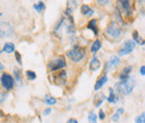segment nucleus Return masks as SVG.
<instances>
[{
	"label": "nucleus",
	"instance_id": "1",
	"mask_svg": "<svg viewBox=\"0 0 145 123\" xmlns=\"http://www.w3.org/2000/svg\"><path fill=\"white\" fill-rule=\"evenodd\" d=\"M122 36V27L118 25L117 20H113L105 29V37L109 41H115Z\"/></svg>",
	"mask_w": 145,
	"mask_h": 123
},
{
	"label": "nucleus",
	"instance_id": "2",
	"mask_svg": "<svg viewBox=\"0 0 145 123\" xmlns=\"http://www.w3.org/2000/svg\"><path fill=\"white\" fill-rule=\"evenodd\" d=\"M86 55V51L83 46H79V45H74L72 48L67 52V56L72 59L74 63H79L80 61L84 59Z\"/></svg>",
	"mask_w": 145,
	"mask_h": 123
},
{
	"label": "nucleus",
	"instance_id": "3",
	"mask_svg": "<svg viewBox=\"0 0 145 123\" xmlns=\"http://www.w3.org/2000/svg\"><path fill=\"white\" fill-rule=\"evenodd\" d=\"M134 86H135V82L133 78L128 77L125 81H120V83L116 84V91L121 94H124V95H128L132 93V91L134 89Z\"/></svg>",
	"mask_w": 145,
	"mask_h": 123
},
{
	"label": "nucleus",
	"instance_id": "4",
	"mask_svg": "<svg viewBox=\"0 0 145 123\" xmlns=\"http://www.w3.org/2000/svg\"><path fill=\"white\" fill-rule=\"evenodd\" d=\"M121 15H124V17H132L133 15V7L131 3V0H118V6L116 8Z\"/></svg>",
	"mask_w": 145,
	"mask_h": 123
},
{
	"label": "nucleus",
	"instance_id": "5",
	"mask_svg": "<svg viewBox=\"0 0 145 123\" xmlns=\"http://www.w3.org/2000/svg\"><path fill=\"white\" fill-rule=\"evenodd\" d=\"M66 61L63 56H58V57H55L52 61H49L48 65H47V68L49 72H56V70H63L66 67Z\"/></svg>",
	"mask_w": 145,
	"mask_h": 123
},
{
	"label": "nucleus",
	"instance_id": "6",
	"mask_svg": "<svg viewBox=\"0 0 145 123\" xmlns=\"http://www.w3.org/2000/svg\"><path fill=\"white\" fill-rule=\"evenodd\" d=\"M0 82H1L2 87L6 91H11L15 87V78L9 73H2L0 77Z\"/></svg>",
	"mask_w": 145,
	"mask_h": 123
},
{
	"label": "nucleus",
	"instance_id": "7",
	"mask_svg": "<svg viewBox=\"0 0 145 123\" xmlns=\"http://www.w3.org/2000/svg\"><path fill=\"white\" fill-rule=\"evenodd\" d=\"M53 78H54V84L56 85H64L67 81V73L66 70H59L54 72V75H53Z\"/></svg>",
	"mask_w": 145,
	"mask_h": 123
},
{
	"label": "nucleus",
	"instance_id": "8",
	"mask_svg": "<svg viewBox=\"0 0 145 123\" xmlns=\"http://www.w3.org/2000/svg\"><path fill=\"white\" fill-rule=\"evenodd\" d=\"M134 49H135V41L132 40V39L126 40V41L122 45V47L120 48V51H118V56H125V55H128V54L132 53Z\"/></svg>",
	"mask_w": 145,
	"mask_h": 123
},
{
	"label": "nucleus",
	"instance_id": "9",
	"mask_svg": "<svg viewBox=\"0 0 145 123\" xmlns=\"http://www.w3.org/2000/svg\"><path fill=\"white\" fill-rule=\"evenodd\" d=\"M14 34V29L11 27V25L7 21L1 20L0 21V38H5V37H9Z\"/></svg>",
	"mask_w": 145,
	"mask_h": 123
},
{
	"label": "nucleus",
	"instance_id": "10",
	"mask_svg": "<svg viewBox=\"0 0 145 123\" xmlns=\"http://www.w3.org/2000/svg\"><path fill=\"white\" fill-rule=\"evenodd\" d=\"M120 57L118 56H116V55H113L110 58H109V61L106 63V72H108V70H112L113 68H115L116 66H118V64H120Z\"/></svg>",
	"mask_w": 145,
	"mask_h": 123
},
{
	"label": "nucleus",
	"instance_id": "11",
	"mask_svg": "<svg viewBox=\"0 0 145 123\" xmlns=\"http://www.w3.org/2000/svg\"><path fill=\"white\" fill-rule=\"evenodd\" d=\"M97 24H98L97 19H91V20L88 21V24H87V28L91 29L95 36H97L98 33H99V29H98V25Z\"/></svg>",
	"mask_w": 145,
	"mask_h": 123
},
{
	"label": "nucleus",
	"instance_id": "12",
	"mask_svg": "<svg viewBox=\"0 0 145 123\" xmlns=\"http://www.w3.org/2000/svg\"><path fill=\"white\" fill-rule=\"evenodd\" d=\"M99 68H101V61H99L98 57L94 56L89 62V70L95 72V70H98Z\"/></svg>",
	"mask_w": 145,
	"mask_h": 123
},
{
	"label": "nucleus",
	"instance_id": "13",
	"mask_svg": "<svg viewBox=\"0 0 145 123\" xmlns=\"http://www.w3.org/2000/svg\"><path fill=\"white\" fill-rule=\"evenodd\" d=\"M107 81H108V77H107V75H106V74L102 75V76L98 78V81L96 82V84H95V87H94V89H95V91H98V89H101V88H102V86H104V85L107 83Z\"/></svg>",
	"mask_w": 145,
	"mask_h": 123
},
{
	"label": "nucleus",
	"instance_id": "14",
	"mask_svg": "<svg viewBox=\"0 0 145 123\" xmlns=\"http://www.w3.org/2000/svg\"><path fill=\"white\" fill-rule=\"evenodd\" d=\"M132 66L129 65V66H126V67H124L123 68V70L120 73V81H125V80H127L128 77H129V74H131V72H132Z\"/></svg>",
	"mask_w": 145,
	"mask_h": 123
},
{
	"label": "nucleus",
	"instance_id": "15",
	"mask_svg": "<svg viewBox=\"0 0 145 123\" xmlns=\"http://www.w3.org/2000/svg\"><path fill=\"white\" fill-rule=\"evenodd\" d=\"M118 101H120V96L114 93V89L113 88H109V95L108 97H107V102L108 103H113V104H116Z\"/></svg>",
	"mask_w": 145,
	"mask_h": 123
},
{
	"label": "nucleus",
	"instance_id": "16",
	"mask_svg": "<svg viewBox=\"0 0 145 123\" xmlns=\"http://www.w3.org/2000/svg\"><path fill=\"white\" fill-rule=\"evenodd\" d=\"M80 11H82V15H84V16H91L94 14V9H91L87 5L80 6Z\"/></svg>",
	"mask_w": 145,
	"mask_h": 123
},
{
	"label": "nucleus",
	"instance_id": "17",
	"mask_svg": "<svg viewBox=\"0 0 145 123\" xmlns=\"http://www.w3.org/2000/svg\"><path fill=\"white\" fill-rule=\"evenodd\" d=\"M101 47H102V41L99 40V39H96L93 44H91V54H95L97 53L99 49H101Z\"/></svg>",
	"mask_w": 145,
	"mask_h": 123
},
{
	"label": "nucleus",
	"instance_id": "18",
	"mask_svg": "<svg viewBox=\"0 0 145 123\" xmlns=\"http://www.w3.org/2000/svg\"><path fill=\"white\" fill-rule=\"evenodd\" d=\"M2 52L7 54L15 53V44L14 43H6L3 48H2Z\"/></svg>",
	"mask_w": 145,
	"mask_h": 123
},
{
	"label": "nucleus",
	"instance_id": "19",
	"mask_svg": "<svg viewBox=\"0 0 145 123\" xmlns=\"http://www.w3.org/2000/svg\"><path fill=\"white\" fill-rule=\"evenodd\" d=\"M44 101L47 105H55L57 103V99L52 96V95H45L44 96Z\"/></svg>",
	"mask_w": 145,
	"mask_h": 123
},
{
	"label": "nucleus",
	"instance_id": "20",
	"mask_svg": "<svg viewBox=\"0 0 145 123\" xmlns=\"http://www.w3.org/2000/svg\"><path fill=\"white\" fill-rule=\"evenodd\" d=\"M45 3L42 2V1H39L38 3H36V5H34V9L36 10L37 12H41L42 10H45Z\"/></svg>",
	"mask_w": 145,
	"mask_h": 123
},
{
	"label": "nucleus",
	"instance_id": "21",
	"mask_svg": "<svg viewBox=\"0 0 145 123\" xmlns=\"http://www.w3.org/2000/svg\"><path fill=\"white\" fill-rule=\"evenodd\" d=\"M123 113H124V109H122V107H121V109H118V110H117V112L112 116V120H113L114 122H117V121H118V119H120V116H121Z\"/></svg>",
	"mask_w": 145,
	"mask_h": 123
},
{
	"label": "nucleus",
	"instance_id": "22",
	"mask_svg": "<svg viewBox=\"0 0 145 123\" xmlns=\"http://www.w3.org/2000/svg\"><path fill=\"white\" fill-rule=\"evenodd\" d=\"M26 76H27V78L29 81H34V80L37 78V74L35 72H33V70H27L26 72Z\"/></svg>",
	"mask_w": 145,
	"mask_h": 123
},
{
	"label": "nucleus",
	"instance_id": "23",
	"mask_svg": "<svg viewBox=\"0 0 145 123\" xmlns=\"http://www.w3.org/2000/svg\"><path fill=\"white\" fill-rule=\"evenodd\" d=\"M135 123H145V112L141 113L135 118Z\"/></svg>",
	"mask_w": 145,
	"mask_h": 123
},
{
	"label": "nucleus",
	"instance_id": "24",
	"mask_svg": "<svg viewBox=\"0 0 145 123\" xmlns=\"http://www.w3.org/2000/svg\"><path fill=\"white\" fill-rule=\"evenodd\" d=\"M14 75H15L16 81L18 82L19 84H21V74H20V70H19L18 68H15V70H14Z\"/></svg>",
	"mask_w": 145,
	"mask_h": 123
},
{
	"label": "nucleus",
	"instance_id": "25",
	"mask_svg": "<svg viewBox=\"0 0 145 123\" xmlns=\"http://www.w3.org/2000/svg\"><path fill=\"white\" fill-rule=\"evenodd\" d=\"M76 6H77L76 0H68V6H67V8H68V9L74 10V9L76 8Z\"/></svg>",
	"mask_w": 145,
	"mask_h": 123
},
{
	"label": "nucleus",
	"instance_id": "26",
	"mask_svg": "<svg viewBox=\"0 0 145 123\" xmlns=\"http://www.w3.org/2000/svg\"><path fill=\"white\" fill-rule=\"evenodd\" d=\"M96 120H97V114H95L94 112L88 114V121L89 122H96Z\"/></svg>",
	"mask_w": 145,
	"mask_h": 123
},
{
	"label": "nucleus",
	"instance_id": "27",
	"mask_svg": "<svg viewBox=\"0 0 145 123\" xmlns=\"http://www.w3.org/2000/svg\"><path fill=\"white\" fill-rule=\"evenodd\" d=\"M15 57H16V59H17L19 65H21L22 64V62H21V55H20L19 52H15Z\"/></svg>",
	"mask_w": 145,
	"mask_h": 123
},
{
	"label": "nucleus",
	"instance_id": "28",
	"mask_svg": "<svg viewBox=\"0 0 145 123\" xmlns=\"http://www.w3.org/2000/svg\"><path fill=\"white\" fill-rule=\"evenodd\" d=\"M135 43H137L138 45H141V46H143V45H144V44H145V40H144V39H143V38H142V37H138V38H137V39L135 40Z\"/></svg>",
	"mask_w": 145,
	"mask_h": 123
},
{
	"label": "nucleus",
	"instance_id": "29",
	"mask_svg": "<svg viewBox=\"0 0 145 123\" xmlns=\"http://www.w3.org/2000/svg\"><path fill=\"white\" fill-rule=\"evenodd\" d=\"M98 118H99V120H104V119H105V112H104L103 110H99V112H98Z\"/></svg>",
	"mask_w": 145,
	"mask_h": 123
},
{
	"label": "nucleus",
	"instance_id": "30",
	"mask_svg": "<svg viewBox=\"0 0 145 123\" xmlns=\"http://www.w3.org/2000/svg\"><path fill=\"white\" fill-rule=\"evenodd\" d=\"M132 37H133V40L135 41V40H136V39L140 37V35H138V32H137V30H134V32H133V34H132Z\"/></svg>",
	"mask_w": 145,
	"mask_h": 123
},
{
	"label": "nucleus",
	"instance_id": "31",
	"mask_svg": "<svg viewBox=\"0 0 145 123\" xmlns=\"http://www.w3.org/2000/svg\"><path fill=\"white\" fill-rule=\"evenodd\" d=\"M140 74H141L142 76H145V65L141 66V68H140Z\"/></svg>",
	"mask_w": 145,
	"mask_h": 123
},
{
	"label": "nucleus",
	"instance_id": "32",
	"mask_svg": "<svg viewBox=\"0 0 145 123\" xmlns=\"http://www.w3.org/2000/svg\"><path fill=\"white\" fill-rule=\"evenodd\" d=\"M99 5H102V6H104V5H106L107 2H108V0H96Z\"/></svg>",
	"mask_w": 145,
	"mask_h": 123
},
{
	"label": "nucleus",
	"instance_id": "33",
	"mask_svg": "<svg viewBox=\"0 0 145 123\" xmlns=\"http://www.w3.org/2000/svg\"><path fill=\"white\" fill-rule=\"evenodd\" d=\"M50 113H52V109H46L44 111V115H49Z\"/></svg>",
	"mask_w": 145,
	"mask_h": 123
},
{
	"label": "nucleus",
	"instance_id": "34",
	"mask_svg": "<svg viewBox=\"0 0 145 123\" xmlns=\"http://www.w3.org/2000/svg\"><path fill=\"white\" fill-rule=\"evenodd\" d=\"M67 123H78V122H77V120H76V119L72 118V119H69V120L67 121Z\"/></svg>",
	"mask_w": 145,
	"mask_h": 123
},
{
	"label": "nucleus",
	"instance_id": "35",
	"mask_svg": "<svg viewBox=\"0 0 145 123\" xmlns=\"http://www.w3.org/2000/svg\"><path fill=\"white\" fill-rule=\"evenodd\" d=\"M5 70V66H3V64L0 62V70Z\"/></svg>",
	"mask_w": 145,
	"mask_h": 123
},
{
	"label": "nucleus",
	"instance_id": "36",
	"mask_svg": "<svg viewBox=\"0 0 145 123\" xmlns=\"http://www.w3.org/2000/svg\"><path fill=\"white\" fill-rule=\"evenodd\" d=\"M137 1H138L140 3H142V1H143V0H137Z\"/></svg>",
	"mask_w": 145,
	"mask_h": 123
},
{
	"label": "nucleus",
	"instance_id": "37",
	"mask_svg": "<svg viewBox=\"0 0 145 123\" xmlns=\"http://www.w3.org/2000/svg\"><path fill=\"white\" fill-rule=\"evenodd\" d=\"M1 16H2V14H1V12H0V17H1Z\"/></svg>",
	"mask_w": 145,
	"mask_h": 123
},
{
	"label": "nucleus",
	"instance_id": "38",
	"mask_svg": "<svg viewBox=\"0 0 145 123\" xmlns=\"http://www.w3.org/2000/svg\"><path fill=\"white\" fill-rule=\"evenodd\" d=\"M89 123H96V122H89Z\"/></svg>",
	"mask_w": 145,
	"mask_h": 123
}]
</instances>
